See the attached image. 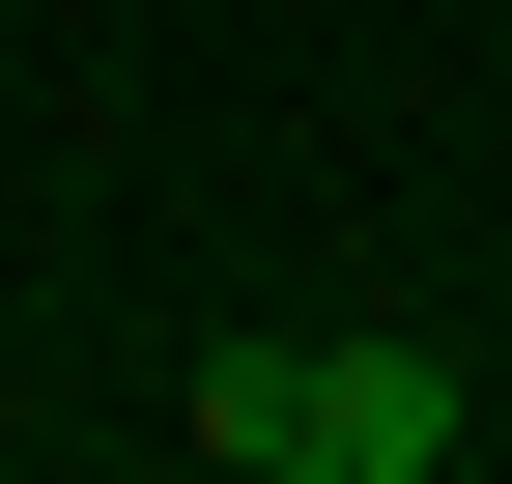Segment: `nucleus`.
<instances>
[{"label": "nucleus", "mask_w": 512, "mask_h": 484, "mask_svg": "<svg viewBox=\"0 0 512 484\" xmlns=\"http://www.w3.org/2000/svg\"><path fill=\"white\" fill-rule=\"evenodd\" d=\"M228 484H370V456H228Z\"/></svg>", "instance_id": "2"}, {"label": "nucleus", "mask_w": 512, "mask_h": 484, "mask_svg": "<svg viewBox=\"0 0 512 484\" xmlns=\"http://www.w3.org/2000/svg\"><path fill=\"white\" fill-rule=\"evenodd\" d=\"M285 456H370V484H427V456H456V371H427V342H313Z\"/></svg>", "instance_id": "1"}]
</instances>
